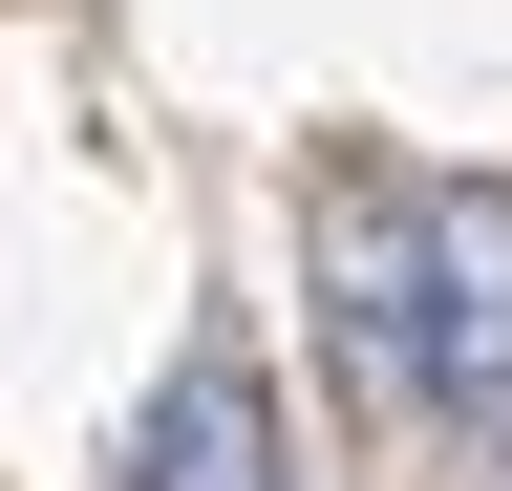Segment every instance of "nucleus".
I'll return each mask as SVG.
<instances>
[{"label":"nucleus","instance_id":"obj_1","mask_svg":"<svg viewBox=\"0 0 512 491\" xmlns=\"http://www.w3.org/2000/svg\"><path fill=\"white\" fill-rule=\"evenodd\" d=\"M406 385L512 406V171H427L406 193Z\"/></svg>","mask_w":512,"mask_h":491},{"label":"nucleus","instance_id":"obj_2","mask_svg":"<svg viewBox=\"0 0 512 491\" xmlns=\"http://www.w3.org/2000/svg\"><path fill=\"white\" fill-rule=\"evenodd\" d=\"M128 491H278V406H256L235 342H171L150 427H128Z\"/></svg>","mask_w":512,"mask_h":491},{"label":"nucleus","instance_id":"obj_3","mask_svg":"<svg viewBox=\"0 0 512 491\" xmlns=\"http://www.w3.org/2000/svg\"><path fill=\"white\" fill-rule=\"evenodd\" d=\"M320 363L406 406V193H363V171L320 193Z\"/></svg>","mask_w":512,"mask_h":491}]
</instances>
